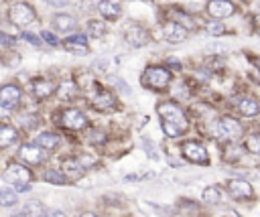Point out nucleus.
I'll return each instance as SVG.
<instances>
[{
    "mask_svg": "<svg viewBox=\"0 0 260 217\" xmlns=\"http://www.w3.org/2000/svg\"><path fill=\"white\" fill-rule=\"evenodd\" d=\"M142 85L152 89V91H165L171 83V71L167 67H160V65H152V67H146L142 77H140Z\"/></svg>",
    "mask_w": 260,
    "mask_h": 217,
    "instance_id": "1",
    "label": "nucleus"
},
{
    "mask_svg": "<svg viewBox=\"0 0 260 217\" xmlns=\"http://www.w3.org/2000/svg\"><path fill=\"white\" fill-rule=\"evenodd\" d=\"M156 114L160 116V122H167V124H173L177 128H181L183 132L187 130V118H185V112L173 103V101H162L156 105Z\"/></svg>",
    "mask_w": 260,
    "mask_h": 217,
    "instance_id": "2",
    "label": "nucleus"
},
{
    "mask_svg": "<svg viewBox=\"0 0 260 217\" xmlns=\"http://www.w3.org/2000/svg\"><path fill=\"white\" fill-rule=\"evenodd\" d=\"M211 134L217 140H236L242 136V126L238 120L225 116V118H219L211 124Z\"/></svg>",
    "mask_w": 260,
    "mask_h": 217,
    "instance_id": "3",
    "label": "nucleus"
},
{
    "mask_svg": "<svg viewBox=\"0 0 260 217\" xmlns=\"http://www.w3.org/2000/svg\"><path fill=\"white\" fill-rule=\"evenodd\" d=\"M8 18H10V22L16 24V26H28L30 22L37 20V12H35V8H32L28 2H16V4L10 6Z\"/></svg>",
    "mask_w": 260,
    "mask_h": 217,
    "instance_id": "4",
    "label": "nucleus"
},
{
    "mask_svg": "<svg viewBox=\"0 0 260 217\" xmlns=\"http://www.w3.org/2000/svg\"><path fill=\"white\" fill-rule=\"evenodd\" d=\"M124 41L130 45V47H146L150 43V34L146 32V28H142L140 24H128L124 28Z\"/></svg>",
    "mask_w": 260,
    "mask_h": 217,
    "instance_id": "5",
    "label": "nucleus"
},
{
    "mask_svg": "<svg viewBox=\"0 0 260 217\" xmlns=\"http://www.w3.org/2000/svg\"><path fill=\"white\" fill-rule=\"evenodd\" d=\"M18 156H20L26 164H41V162H45V158H47V150L41 148L37 142H35V144H22L20 150H18Z\"/></svg>",
    "mask_w": 260,
    "mask_h": 217,
    "instance_id": "6",
    "label": "nucleus"
},
{
    "mask_svg": "<svg viewBox=\"0 0 260 217\" xmlns=\"http://www.w3.org/2000/svg\"><path fill=\"white\" fill-rule=\"evenodd\" d=\"M205 10L211 18H228L236 12V4L232 0H209Z\"/></svg>",
    "mask_w": 260,
    "mask_h": 217,
    "instance_id": "7",
    "label": "nucleus"
},
{
    "mask_svg": "<svg viewBox=\"0 0 260 217\" xmlns=\"http://www.w3.org/2000/svg\"><path fill=\"white\" fill-rule=\"evenodd\" d=\"M20 97H22V91L14 83H6L0 87V105L2 107H6V110L16 107L20 103Z\"/></svg>",
    "mask_w": 260,
    "mask_h": 217,
    "instance_id": "8",
    "label": "nucleus"
},
{
    "mask_svg": "<svg viewBox=\"0 0 260 217\" xmlns=\"http://www.w3.org/2000/svg\"><path fill=\"white\" fill-rule=\"evenodd\" d=\"M162 34H165V41L177 45V43H183L187 39V28L181 24V22H175V20H169L165 26H162Z\"/></svg>",
    "mask_w": 260,
    "mask_h": 217,
    "instance_id": "9",
    "label": "nucleus"
},
{
    "mask_svg": "<svg viewBox=\"0 0 260 217\" xmlns=\"http://www.w3.org/2000/svg\"><path fill=\"white\" fill-rule=\"evenodd\" d=\"M61 124H63L65 128H69V130H81V128L87 126V118H85L79 110L71 107V110H65V112L61 114Z\"/></svg>",
    "mask_w": 260,
    "mask_h": 217,
    "instance_id": "10",
    "label": "nucleus"
},
{
    "mask_svg": "<svg viewBox=\"0 0 260 217\" xmlns=\"http://www.w3.org/2000/svg\"><path fill=\"white\" fill-rule=\"evenodd\" d=\"M183 154L187 156V160L191 162H201V164H207V150L203 144L199 142H185L183 144Z\"/></svg>",
    "mask_w": 260,
    "mask_h": 217,
    "instance_id": "11",
    "label": "nucleus"
},
{
    "mask_svg": "<svg viewBox=\"0 0 260 217\" xmlns=\"http://www.w3.org/2000/svg\"><path fill=\"white\" fill-rule=\"evenodd\" d=\"M4 176L14 185V183H28V180L32 178V172H30L24 164H16V162H12V164H8Z\"/></svg>",
    "mask_w": 260,
    "mask_h": 217,
    "instance_id": "12",
    "label": "nucleus"
},
{
    "mask_svg": "<svg viewBox=\"0 0 260 217\" xmlns=\"http://www.w3.org/2000/svg\"><path fill=\"white\" fill-rule=\"evenodd\" d=\"M228 191H230V195L236 197V199H250V197L254 195L252 185H250L248 180H244V178H232V180L228 183Z\"/></svg>",
    "mask_w": 260,
    "mask_h": 217,
    "instance_id": "13",
    "label": "nucleus"
},
{
    "mask_svg": "<svg viewBox=\"0 0 260 217\" xmlns=\"http://www.w3.org/2000/svg\"><path fill=\"white\" fill-rule=\"evenodd\" d=\"M63 49L73 53V55H87V39L85 34H73V37H67L63 41Z\"/></svg>",
    "mask_w": 260,
    "mask_h": 217,
    "instance_id": "14",
    "label": "nucleus"
},
{
    "mask_svg": "<svg viewBox=\"0 0 260 217\" xmlns=\"http://www.w3.org/2000/svg\"><path fill=\"white\" fill-rule=\"evenodd\" d=\"M61 172L65 174L67 180H77V178L83 176L85 166H83L79 160H75V158H65L63 164H61Z\"/></svg>",
    "mask_w": 260,
    "mask_h": 217,
    "instance_id": "15",
    "label": "nucleus"
},
{
    "mask_svg": "<svg viewBox=\"0 0 260 217\" xmlns=\"http://www.w3.org/2000/svg\"><path fill=\"white\" fill-rule=\"evenodd\" d=\"M98 10L106 20H118L122 16V8L116 0H102L98 4Z\"/></svg>",
    "mask_w": 260,
    "mask_h": 217,
    "instance_id": "16",
    "label": "nucleus"
},
{
    "mask_svg": "<svg viewBox=\"0 0 260 217\" xmlns=\"http://www.w3.org/2000/svg\"><path fill=\"white\" fill-rule=\"evenodd\" d=\"M55 91H57V87H55V83L49 81V79H35V81H32V93H35V97H39V99H45V97L53 95Z\"/></svg>",
    "mask_w": 260,
    "mask_h": 217,
    "instance_id": "17",
    "label": "nucleus"
},
{
    "mask_svg": "<svg viewBox=\"0 0 260 217\" xmlns=\"http://www.w3.org/2000/svg\"><path fill=\"white\" fill-rule=\"evenodd\" d=\"M91 103H93V107L95 110H102V112H106V110H112L114 107V103H116V99H114V95L110 93V91H106V89H100L93 97H91Z\"/></svg>",
    "mask_w": 260,
    "mask_h": 217,
    "instance_id": "18",
    "label": "nucleus"
},
{
    "mask_svg": "<svg viewBox=\"0 0 260 217\" xmlns=\"http://www.w3.org/2000/svg\"><path fill=\"white\" fill-rule=\"evenodd\" d=\"M238 110H240V114H244L248 118L258 116L260 114V101L256 97H242L238 101Z\"/></svg>",
    "mask_w": 260,
    "mask_h": 217,
    "instance_id": "19",
    "label": "nucleus"
},
{
    "mask_svg": "<svg viewBox=\"0 0 260 217\" xmlns=\"http://www.w3.org/2000/svg\"><path fill=\"white\" fill-rule=\"evenodd\" d=\"M53 26H55V30H59V32H69V30L75 28V18H73L71 14H65V12L55 14V16H53Z\"/></svg>",
    "mask_w": 260,
    "mask_h": 217,
    "instance_id": "20",
    "label": "nucleus"
},
{
    "mask_svg": "<svg viewBox=\"0 0 260 217\" xmlns=\"http://www.w3.org/2000/svg\"><path fill=\"white\" fill-rule=\"evenodd\" d=\"M16 138H18L16 128H12V126H8V124H0V146H2V148L14 144Z\"/></svg>",
    "mask_w": 260,
    "mask_h": 217,
    "instance_id": "21",
    "label": "nucleus"
},
{
    "mask_svg": "<svg viewBox=\"0 0 260 217\" xmlns=\"http://www.w3.org/2000/svg\"><path fill=\"white\" fill-rule=\"evenodd\" d=\"M201 199H203V203H207V205H215V203L221 201V189H219L217 185L205 187L203 193H201Z\"/></svg>",
    "mask_w": 260,
    "mask_h": 217,
    "instance_id": "22",
    "label": "nucleus"
},
{
    "mask_svg": "<svg viewBox=\"0 0 260 217\" xmlns=\"http://www.w3.org/2000/svg\"><path fill=\"white\" fill-rule=\"evenodd\" d=\"M37 144L41 148H45V150H53L59 144V136L53 134V132H43V134L37 136Z\"/></svg>",
    "mask_w": 260,
    "mask_h": 217,
    "instance_id": "23",
    "label": "nucleus"
},
{
    "mask_svg": "<svg viewBox=\"0 0 260 217\" xmlns=\"http://www.w3.org/2000/svg\"><path fill=\"white\" fill-rule=\"evenodd\" d=\"M77 93V85L73 83V81H63L59 87H57V95H59V99H71L73 95Z\"/></svg>",
    "mask_w": 260,
    "mask_h": 217,
    "instance_id": "24",
    "label": "nucleus"
},
{
    "mask_svg": "<svg viewBox=\"0 0 260 217\" xmlns=\"http://www.w3.org/2000/svg\"><path fill=\"white\" fill-rule=\"evenodd\" d=\"M87 34L91 39H102L106 34V22H102V20H87Z\"/></svg>",
    "mask_w": 260,
    "mask_h": 217,
    "instance_id": "25",
    "label": "nucleus"
},
{
    "mask_svg": "<svg viewBox=\"0 0 260 217\" xmlns=\"http://www.w3.org/2000/svg\"><path fill=\"white\" fill-rule=\"evenodd\" d=\"M45 180L51 183V185H67L65 174L61 170H57V168H47L45 170Z\"/></svg>",
    "mask_w": 260,
    "mask_h": 217,
    "instance_id": "26",
    "label": "nucleus"
},
{
    "mask_svg": "<svg viewBox=\"0 0 260 217\" xmlns=\"http://www.w3.org/2000/svg\"><path fill=\"white\" fill-rule=\"evenodd\" d=\"M22 213L28 215V217H41V215H45V209L39 201H28V203H24Z\"/></svg>",
    "mask_w": 260,
    "mask_h": 217,
    "instance_id": "27",
    "label": "nucleus"
},
{
    "mask_svg": "<svg viewBox=\"0 0 260 217\" xmlns=\"http://www.w3.org/2000/svg\"><path fill=\"white\" fill-rule=\"evenodd\" d=\"M18 203V197L10 189H0V207H12Z\"/></svg>",
    "mask_w": 260,
    "mask_h": 217,
    "instance_id": "28",
    "label": "nucleus"
},
{
    "mask_svg": "<svg viewBox=\"0 0 260 217\" xmlns=\"http://www.w3.org/2000/svg\"><path fill=\"white\" fill-rule=\"evenodd\" d=\"M205 30H207L211 37H219V34L223 32V22H221L219 18H215V20H207V22H205Z\"/></svg>",
    "mask_w": 260,
    "mask_h": 217,
    "instance_id": "29",
    "label": "nucleus"
},
{
    "mask_svg": "<svg viewBox=\"0 0 260 217\" xmlns=\"http://www.w3.org/2000/svg\"><path fill=\"white\" fill-rule=\"evenodd\" d=\"M246 148H248V152H252V154H260V134H252V136H248V140H246Z\"/></svg>",
    "mask_w": 260,
    "mask_h": 217,
    "instance_id": "30",
    "label": "nucleus"
},
{
    "mask_svg": "<svg viewBox=\"0 0 260 217\" xmlns=\"http://www.w3.org/2000/svg\"><path fill=\"white\" fill-rule=\"evenodd\" d=\"M41 41H45V43L51 45V47H59V39H57L53 32H49V30H43V32H41Z\"/></svg>",
    "mask_w": 260,
    "mask_h": 217,
    "instance_id": "31",
    "label": "nucleus"
},
{
    "mask_svg": "<svg viewBox=\"0 0 260 217\" xmlns=\"http://www.w3.org/2000/svg\"><path fill=\"white\" fill-rule=\"evenodd\" d=\"M87 140H89V142H104V140H106V134L100 132V130H89Z\"/></svg>",
    "mask_w": 260,
    "mask_h": 217,
    "instance_id": "32",
    "label": "nucleus"
},
{
    "mask_svg": "<svg viewBox=\"0 0 260 217\" xmlns=\"http://www.w3.org/2000/svg\"><path fill=\"white\" fill-rule=\"evenodd\" d=\"M187 209L191 211V217H197V215H199V205L189 203V201H187V203L183 201V203H181V211H187Z\"/></svg>",
    "mask_w": 260,
    "mask_h": 217,
    "instance_id": "33",
    "label": "nucleus"
},
{
    "mask_svg": "<svg viewBox=\"0 0 260 217\" xmlns=\"http://www.w3.org/2000/svg\"><path fill=\"white\" fill-rule=\"evenodd\" d=\"M22 39H24V41H28V43H32V45H37V47L43 43V41H41V39H37V34H32V32H22Z\"/></svg>",
    "mask_w": 260,
    "mask_h": 217,
    "instance_id": "34",
    "label": "nucleus"
},
{
    "mask_svg": "<svg viewBox=\"0 0 260 217\" xmlns=\"http://www.w3.org/2000/svg\"><path fill=\"white\" fill-rule=\"evenodd\" d=\"M43 217H65V213L63 211H59V209H51V211H45V215Z\"/></svg>",
    "mask_w": 260,
    "mask_h": 217,
    "instance_id": "35",
    "label": "nucleus"
},
{
    "mask_svg": "<svg viewBox=\"0 0 260 217\" xmlns=\"http://www.w3.org/2000/svg\"><path fill=\"white\" fill-rule=\"evenodd\" d=\"M49 6H57V8H61V6H65L67 4V0H45Z\"/></svg>",
    "mask_w": 260,
    "mask_h": 217,
    "instance_id": "36",
    "label": "nucleus"
},
{
    "mask_svg": "<svg viewBox=\"0 0 260 217\" xmlns=\"http://www.w3.org/2000/svg\"><path fill=\"white\" fill-rule=\"evenodd\" d=\"M14 189H16V191H28L30 185H28V183H14Z\"/></svg>",
    "mask_w": 260,
    "mask_h": 217,
    "instance_id": "37",
    "label": "nucleus"
},
{
    "mask_svg": "<svg viewBox=\"0 0 260 217\" xmlns=\"http://www.w3.org/2000/svg\"><path fill=\"white\" fill-rule=\"evenodd\" d=\"M254 32L260 37V14H256V16H254Z\"/></svg>",
    "mask_w": 260,
    "mask_h": 217,
    "instance_id": "38",
    "label": "nucleus"
},
{
    "mask_svg": "<svg viewBox=\"0 0 260 217\" xmlns=\"http://www.w3.org/2000/svg\"><path fill=\"white\" fill-rule=\"evenodd\" d=\"M79 217H98V215H95V213H89V211H87V213H81Z\"/></svg>",
    "mask_w": 260,
    "mask_h": 217,
    "instance_id": "39",
    "label": "nucleus"
},
{
    "mask_svg": "<svg viewBox=\"0 0 260 217\" xmlns=\"http://www.w3.org/2000/svg\"><path fill=\"white\" fill-rule=\"evenodd\" d=\"M254 65H256V69H260V57L254 59Z\"/></svg>",
    "mask_w": 260,
    "mask_h": 217,
    "instance_id": "40",
    "label": "nucleus"
}]
</instances>
